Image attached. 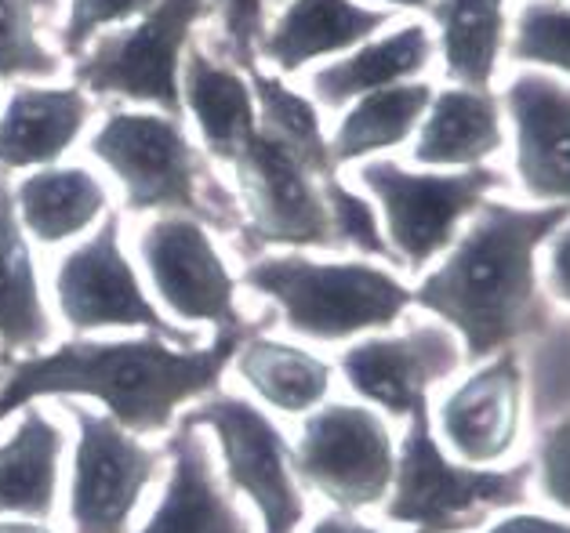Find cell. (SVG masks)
<instances>
[{
	"label": "cell",
	"mask_w": 570,
	"mask_h": 533,
	"mask_svg": "<svg viewBox=\"0 0 570 533\" xmlns=\"http://www.w3.org/2000/svg\"><path fill=\"white\" fill-rule=\"evenodd\" d=\"M570 221V207L487 200L458 233L433 273L414 287V305L462 342L465 359H491L552 324L538 255Z\"/></svg>",
	"instance_id": "cell-1"
},
{
	"label": "cell",
	"mask_w": 570,
	"mask_h": 533,
	"mask_svg": "<svg viewBox=\"0 0 570 533\" xmlns=\"http://www.w3.org/2000/svg\"><path fill=\"white\" fill-rule=\"evenodd\" d=\"M247 338L255 334L218 330L204 348H178L153 334L128 342L77 338L51 353L11 359L0 385V425L37 399L85 396L102 403L106 414L135 436H157L178 421V406L212 396Z\"/></svg>",
	"instance_id": "cell-2"
},
{
	"label": "cell",
	"mask_w": 570,
	"mask_h": 533,
	"mask_svg": "<svg viewBox=\"0 0 570 533\" xmlns=\"http://www.w3.org/2000/svg\"><path fill=\"white\" fill-rule=\"evenodd\" d=\"M91 157L120 181L131 215H183L215 233H240L236 193L193 146L183 120L157 109H114L91 135Z\"/></svg>",
	"instance_id": "cell-3"
},
{
	"label": "cell",
	"mask_w": 570,
	"mask_h": 533,
	"mask_svg": "<svg viewBox=\"0 0 570 533\" xmlns=\"http://www.w3.org/2000/svg\"><path fill=\"white\" fill-rule=\"evenodd\" d=\"M244 287L262 294L295 334L324 345L393 327L414 305V287L379 261H316L302 250L252 258Z\"/></svg>",
	"instance_id": "cell-4"
},
{
	"label": "cell",
	"mask_w": 570,
	"mask_h": 533,
	"mask_svg": "<svg viewBox=\"0 0 570 533\" xmlns=\"http://www.w3.org/2000/svg\"><path fill=\"white\" fill-rule=\"evenodd\" d=\"M531 480V461L512 468H476L451 457L436 440L433 411L425 403L407 417V432L396 446L385 519L414 533H469L487 526L491 515L523 504Z\"/></svg>",
	"instance_id": "cell-5"
},
{
	"label": "cell",
	"mask_w": 570,
	"mask_h": 533,
	"mask_svg": "<svg viewBox=\"0 0 570 533\" xmlns=\"http://www.w3.org/2000/svg\"><path fill=\"white\" fill-rule=\"evenodd\" d=\"M215 11V0H157L142 19L91 40L77 59L73 83L91 98L153 106L183 120V59L193 30Z\"/></svg>",
	"instance_id": "cell-6"
},
{
	"label": "cell",
	"mask_w": 570,
	"mask_h": 533,
	"mask_svg": "<svg viewBox=\"0 0 570 533\" xmlns=\"http://www.w3.org/2000/svg\"><path fill=\"white\" fill-rule=\"evenodd\" d=\"M360 181L379 204L382 233L403 269L422 273L448 255L465 221L509 186L505 171L491 164L465 171H411L396 160H364Z\"/></svg>",
	"instance_id": "cell-7"
},
{
	"label": "cell",
	"mask_w": 570,
	"mask_h": 533,
	"mask_svg": "<svg viewBox=\"0 0 570 533\" xmlns=\"http://www.w3.org/2000/svg\"><path fill=\"white\" fill-rule=\"evenodd\" d=\"M295 475L338 512L356 515L385 504L396 475V440L371 406L324 403L305 417L291 446Z\"/></svg>",
	"instance_id": "cell-8"
},
{
	"label": "cell",
	"mask_w": 570,
	"mask_h": 533,
	"mask_svg": "<svg viewBox=\"0 0 570 533\" xmlns=\"http://www.w3.org/2000/svg\"><path fill=\"white\" fill-rule=\"evenodd\" d=\"M120 215H106L85 240L59 261L55 273V302H59L62 324L73 334L91 330H142L153 338H164L178 348H193L197 338L189 330L175 327L160 313L157 302L138 279L131 258L120 244Z\"/></svg>",
	"instance_id": "cell-9"
},
{
	"label": "cell",
	"mask_w": 570,
	"mask_h": 533,
	"mask_svg": "<svg viewBox=\"0 0 570 533\" xmlns=\"http://www.w3.org/2000/svg\"><path fill=\"white\" fill-rule=\"evenodd\" d=\"M233 181L244 215V226L236 233L244 255H258L266 247L338 250L324 193L327 178L309 171L287 149L255 135L233 164Z\"/></svg>",
	"instance_id": "cell-10"
},
{
	"label": "cell",
	"mask_w": 570,
	"mask_h": 533,
	"mask_svg": "<svg viewBox=\"0 0 570 533\" xmlns=\"http://www.w3.org/2000/svg\"><path fill=\"white\" fill-rule=\"evenodd\" d=\"M186 421L218 440L226 480L255 504L262 533H298L305 497L298 490L291 446L284 432L273 425V417L240 396H207L193 406Z\"/></svg>",
	"instance_id": "cell-11"
},
{
	"label": "cell",
	"mask_w": 570,
	"mask_h": 533,
	"mask_svg": "<svg viewBox=\"0 0 570 533\" xmlns=\"http://www.w3.org/2000/svg\"><path fill=\"white\" fill-rule=\"evenodd\" d=\"M138 258L157 290L160 305L186 324H207L215 330H247L255 334L273 324L266 313L255 324L236 305V279L222 261L212 240V229L183 215L153 218L138 233Z\"/></svg>",
	"instance_id": "cell-12"
},
{
	"label": "cell",
	"mask_w": 570,
	"mask_h": 533,
	"mask_svg": "<svg viewBox=\"0 0 570 533\" xmlns=\"http://www.w3.org/2000/svg\"><path fill=\"white\" fill-rule=\"evenodd\" d=\"M77 421L73 483H69V523L73 533H131V519L146 486L164 465V451L149 446L117 425L69 403Z\"/></svg>",
	"instance_id": "cell-13"
},
{
	"label": "cell",
	"mask_w": 570,
	"mask_h": 533,
	"mask_svg": "<svg viewBox=\"0 0 570 533\" xmlns=\"http://www.w3.org/2000/svg\"><path fill=\"white\" fill-rule=\"evenodd\" d=\"M465 353L443 324H414L400 334H374L350 345L338 359L345 382L360 399L393 417H411L429 392L462 371Z\"/></svg>",
	"instance_id": "cell-14"
},
{
	"label": "cell",
	"mask_w": 570,
	"mask_h": 533,
	"mask_svg": "<svg viewBox=\"0 0 570 533\" xmlns=\"http://www.w3.org/2000/svg\"><path fill=\"white\" fill-rule=\"evenodd\" d=\"M527 414V371L517 348L483 359L440 403L436 428L443 451L476 468H498L517 451Z\"/></svg>",
	"instance_id": "cell-15"
},
{
	"label": "cell",
	"mask_w": 570,
	"mask_h": 533,
	"mask_svg": "<svg viewBox=\"0 0 570 533\" xmlns=\"http://www.w3.org/2000/svg\"><path fill=\"white\" fill-rule=\"evenodd\" d=\"M502 109L517 142V181L538 207H570V83L523 69L509 80Z\"/></svg>",
	"instance_id": "cell-16"
},
{
	"label": "cell",
	"mask_w": 570,
	"mask_h": 533,
	"mask_svg": "<svg viewBox=\"0 0 570 533\" xmlns=\"http://www.w3.org/2000/svg\"><path fill=\"white\" fill-rule=\"evenodd\" d=\"M164 457L171 461V475L164 483L157 512L138 533H255L215 472V461L197 425L186 417L175 421V432Z\"/></svg>",
	"instance_id": "cell-17"
},
{
	"label": "cell",
	"mask_w": 570,
	"mask_h": 533,
	"mask_svg": "<svg viewBox=\"0 0 570 533\" xmlns=\"http://www.w3.org/2000/svg\"><path fill=\"white\" fill-rule=\"evenodd\" d=\"M393 22V11L360 0H287L258 45V59L281 73H302L313 62H331L367 45Z\"/></svg>",
	"instance_id": "cell-18"
},
{
	"label": "cell",
	"mask_w": 570,
	"mask_h": 533,
	"mask_svg": "<svg viewBox=\"0 0 570 533\" xmlns=\"http://www.w3.org/2000/svg\"><path fill=\"white\" fill-rule=\"evenodd\" d=\"M91 113L95 98L77 83H19L0 109V171H37L59 164L80 142Z\"/></svg>",
	"instance_id": "cell-19"
},
{
	"label": "cell",
	"mask_w": 570,
	"mask_h": 533,
	"mask_svg": "<svg viewBox=\"0 0 570 533\" xmlns=\"http://www.w3.org/2000/svg\"><path fill=\"white\" fill-rule=\"evenodd\" d=\"M178 88H183V113L197 124L204 152L233 167L258 135L252 80L193 40L183 59Z\"/></svg>",
	"instance_id": "cell-20"
},
{
	"label": "cell",
	"mask_w": 570,
	"mask_h": 533,
	"mask_svg": "<svg viewBox=\"0 0 570 533\" xmlns=\"http://www.w3.org/2000/svg\"><path fill=\"white\" fill-rule=\"evenodd\" d=\"M502 98L491 88H440L414 135V164L429 171H465L502 152Z\"/></svg>",
	"instance_id": "cell-21"
},
{
	"label": "cell",
	"mask_w": 570,
	"mask_h": 533,
	"mask_svg": "<svg viewBox=\"0 0 570 533\" xmlns=\"http://www.w3.org/2000/svg\"><path fill=\"white\" fill-rule=\"evenodd\" d=\"M436 55V40L429 26L407 22L385 37H371L367 45L353 48L342 59H331L309 77L316 106L350 109L356 98L419 80Z\"/></svg>",
	"instance_id": "cell-22"
},
{
	"label": "cell",
	"mask_w": 570,
	"mask_h": 533,
	"mask_svg": "<svg viewBox=\"0 0 570 533\" xmlns=\"http://www.w3.org/2000/svg\"><path fill=\"white\" fill-rule=\"evenodd\" d=\"M16 215L26 236L37 244L59 247L69 240H80L88 229H95L106 218L109 193L88 167H37L26 171L22 181L11 186Z\"/></svg>",
	"instance_id": "cell-23"
},
{
	"label": "cell",
	"mask_w": 570,
	"mask_h": 533,
	"mask_svg": "<svg viewBox=\"0 0 570 533\" xmlns=\"http://www.w3.org/2000/svg\"><path fill=\"white\" fill-rule=\"evenodd\" d=\"M51 342V316L40 294L33 250L19 226L11 181L0 171V353L37 356Z\"/></svg>",
	"instance_id": "cell-24"
},
{
	"label": "cell",
	"mask_w": 570,
	"mask_h": 533,
	"mask_svg": "<svg viewBox=\"0 0 570 533\" xmlns=\"http://www.w3.org/2000/svg\"><path fill=\"white\" fill-rule=\"evenodd\" d=\"M62 446V428L45 411L26 406L16 432L0 443V515L30 523L51 515L59 497Z\"/></svg>",
	"instance_id": "cell-25"
},
{
	"label": "cell",
	"mask_w": 570,
	"mask_h": 533,
	"mask_svg": "<svg viewBox=\"0 0 570 533\" xmlns=\"http://www.w3.org/2000/svg\"><path fill=\"white\" fill-rule=\"evenodd\" d=\"M509 0H433L443 73L458 88H491L509 45Z\"/></svg>",
	"instance_id": "cell-26"
},
{
	"label": "cell",
	"mask_w": 570,
	"mask_h": 533,
	"mask_svg": "<svg viewBox=\"0 0 570 533\" xmlns=\"http://www.w3.org/2000/svg\"><path fill=\"white\" fill-rule=\"evenodd\" d=\"M433 95L436 88L429 80H411V83H396V88L356 98L342 113L335 135L327 138L335 167L356 164L364 157H379V152L411 142L422 128Z\"/></svg>",
	"instance_id": "cell-27"
},
{
	"label": "cell",
	"mask_w": 570,
	"mask_h": 533,
	"mask_svg": "<svg viewBox=\"0 0 570 533\" xmlns=\"http://www.w3.org/2000/svg\"><path fill=\"white\" fill-rule=\"evenodd\" d=\"M233 367L258 392V399L281 414H313L331 392V363L262 334L236 348Z\"/></svg>",
	"instance_id": "cell-28"
},
{
	"label": "cell",
	"mask_w": 570,
	"mask_h": 533,
	"mask_svg": "<svg viewBox=\"0 0 570 533\" xmlns=\"http://www.w3.org/2000/svg\"><path fill=\"white\" fill-rule=\"evenodd\" d=\"M255 91V113H258V135L269 138L273 146L287 149L291 157L302 160L320 178H335L338 167L331 160V142L320 124V106L302 91L287 88L281 77L266 69H247Z\"/></svg>",
	"instance_id": "cell-29"
},
{
	"label": "cell",
	"mask_w": 570,
	"mask_h": 533,
	"mask_svg": "<svg viewBox=\"0 0 570 533\" xmlns=\"http://www.w3.org/2000/svg\"><path fill=\"white\" fill-rule=\"evenodd\" d=\"M505 59L570 77V0H527L512 22Z\"/></svg>",
	"instance_id": "cell-30"
},
{
	"label": "cell",
	"mask_w": 570,
	"mask_h": 533,
	"mask_svg": "<svg viewBox=\"0 0 570 533\" xmlns=\"http://www.w3.org/2000/svg\"><path fill=\"white\" fill-rule=\"evenodd\" d=\"M62 73V55L37 30L30 0H0V80H51Z\"/></svg>",
	"instance_id": "cell-31"
},
{
	"label": "cell",
	"mask_w": 570,
	"mask_h": 533,
	"mask_svg": "<svg viewBox=\"0 0 570 533\" xmlns=\"http://www.w3.org/2000/svg\"><path fill=\"white\" fill-rule=\"evenodd\" d=\"M327 207H331V226H335V240L338 247H353L360 250L367 261H389V265H400L393 247H389L385 233H382V218H379V207H374L367 196H360L356 189H350L345 181L335 175L327 178Z\"/></svg>",
	"instance_id": "cell-32"
},
{
	"label": "cell",
	"mask_w": 570,
	"mask_h": 533,
	"mask_svg": "<svg viewBox=\"0 0 570 533\" xmlns=\"http://www.w3.org/2000/svg\"><path fill=\"white\" fill-rule=\"evenodd\" d=\"M157 0H69L62 22V55L80 59L91 40H99L109 30H120L135 19H142Z\"/></svg>",
	"instance_id": "cell-33"
},
{
	"label": "cell",
	"mask_w": 570,
	"mask_h": 533,
	"mask_svg": "<svg viewBox=\"0 0 570 533\" xmlns=\"http://www.w3.org/2000/svg\"><path fill=\"white\" fill-rule=\"evenodd\" d=\"M215 11L222 16V51L229 66L255 69L258 45L269 30L266 0H218Z\"/></svg>",
	"instance_id": "cell-34"
},
{
	"label": "cell",
	"mask_w": 570,
	"mask_h": 533,
	"mask_svg": "<svg viewBox=\"0 0 570 533\" xmlns=\"http://www.w3.org/2000/svg\"><path fill=\"white\" fill-rule=\"evenodd\" d=\"M531 468L541 497L556 504V509L570 512V414L556 417L552 425L541 428Z\"/></svg>",
	"instance_id": "cell-35"
},
{
	"label": "cell",
	"mask_w": 570,
	"mask_h": 533,
	"mask_svg": "<svg viewBox=\"0 0 570 533\" xmlns=\"http://www.w3.org/2000/svg\"><path fill=\"white\" fill-rule=\"evenodd\" d=\"M546 284L552 290V298H560L570 305V221L546 244Z\"/></svg>",
	"instance_id": "cell-36"
},
{
	"label": "cell",
	"mask_w": 570,
	"mask_h": 533,
	"mask_svg": "<svg viewBox=\"0 0 570 533\" xmlns=\"http://www.w3.org/2000/svg\"><path fill=\"white\" fill-rule=\"evenodd\" d=\"M483 533H570V523L538 512H512L498 519L494 526H487Z\"/></svg>",
	"instance_id": "cell-37"
},
{
	"label": "cell",
	"mask_w": 570,
	"mask_h": 533,
	"mask_svg": "<svg viewBox=\"0 0 570 533\" xmlns=\"http://www.w3.org/2000/svg\"><path fill=\"white\" fill-rule=\"evenodd\" d=\"M309 533H385L379 526H367V523H360L356 515H345V512H335V515H324L320 523L309 530ZM414 533V530H411Z\"/></svg>",
	"instance_id": "cell-38"
},
{
	"label": "cell",
	"mask_w": 570,
	"mask_h": 533,
	"mask_svg": "<svg viewBox=\"0 0 570 533\" xmlns=\"http://www.w3.org/2000/svg\"><path fill=\"white\" fill-rule=\"evenodd\" d=\"M0 533H51V530L30 523V519H0Z\"/></svg>",
	"instance_id": "cell-39"
},
{
	"label": "cell",
	"mask_w": 570,
	"mask_h": 533,
	"mask_svg": "<svg viewBox=\"0 0 570 533\" xmlns=\"http://www.w3.org/2000/svg\"><path fill=\"white\" fill-rule=\"evenodd\" d=\"M385 8H407V11H422V8H433V0H379Z\"/></svg>",
	"instance_id": "cell-40"
},
{
	"label": "cell",
	"mask_w": 570,
	"mask_h": 533,
	"mask_svg": "<svg viewBox=\"0 0 570 533\" xmlns=\"http://www.w3.org/2000/svg\"><path fill=\"white\" fill-rule=\"evenodd\" d=\"M30 4L37 16H55V11H59V0H30Z\"/></svg>",
	"instance_id": "cell-41"
},
{
	"label": "cell",
	"mask_w": 570,
	"mask_h": 533,
	"mask_svg": "<svg viewBox=\"0 0 570 533\" xmlns=\"http://www.w3.org/2000/svg\"><path fill=\"white\" fill-rule=\"evenodd\" d=\"M4 363H8V356L0 353V385H4V377H8V374H4Z\"/></svg>",
	"instance_id": "cell-42"
},
{
	"label": "cell",
	"mask_w": 570,
	"mask_h": 533,
	"mask_svg": "<svg viewBox=\"0 0 570 533\" xmlns=\"http://www.w3.org/2000/svg\"><path fill=\"white\" fill-rule=\"evenodd\" d=\"M273 4H287V0H273Z\"/></svg>",
	"instance_id": "cell-43"
}]
</instances>
